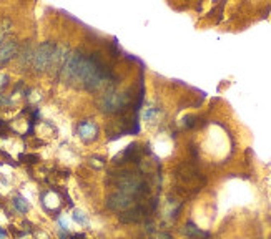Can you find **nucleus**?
Returning a JSON list of instances; mask_svg holds the SVG:
<instances>
[{
    "instance_id": "obj_15",
    "label": "nucleus",
    "mask_w": 271,
    "mask_h": 239,
    "mask_svg": "<svg viewBox=\"0 0 271 239\" xmlns=\"http://www.w3.org/2000/svg\"><path fill=\"white\" fill-rule=\"evenodd\" d=\"M160 239H172L170 234H160Z\"/></svg>"
},
{
    "instance_id": "obj_1",
    "label": "nucleus",
    "mask_w": 271,
    "mask_h": 239,
    "mask_svg": "<svg viewBox=\"0 0 271 239\" xmlns=\"http://www.w3.org/2000/svg\"><path fill=\"white\" fill-rule=\"evenodd\" d=\"M60 73L67 82L80 83L83 88L92 92L102 87V83L110 82L113 78L112 70L103 63V60H100L97 54L85 57L80 52L68 54V59Z\"/></svg>"
},
{
    "instance_id": "obj_7",
    "label": "nucleus",
    "mask_w": 271,
    "mask_h": 239,
    "mask_svg": "<svg viewBox=\"0 0 271 239\" xmlns=\"http://www.w3.org/2000/svg\"><path fill=\"white\" fill-rule=\"evenodd\" d=\"M78 135L83 141H93L98 135V128L92 121H83L78 125Z\"/></svg>"
},
{
    "instance_id": "obj_9",
    "label": "nucleus",
    "mask_w": 271,
    "mask_h": 239,
    "mask_svg": "<svg viewBox=\"0 0 271 239\" xmlns=\"http://www.w3.org/2000/svg\"><path fill=\"white\" fill-rule=\"evenodd\" d=\"M10 32H12V22L8 20V18H3V20L0 22V44H3V42L7 40Z\"/></svg>"
},
{
    "instance_id": "obj_2",
    "label": "nucleus",
    "mask_w": 271,
    "mask_h": 239,
    "mask_svg": "<svg viewBox=\"0 0 271 239\" xmlns=\"http://www.w3.org/2000/svg\"><path fill=\"white\" fill-rule=\"evenodd\" d=\"M128 103H130V97L127 93L112 90L100 100V110L105 113H122L128 108Z\"/></svg>"
},
{
    "instance_id": "obj_10",
    "label": "nucleus",
    "mask_w": 271,
    "mask_h": 239,
    "mask_svg": "<svg viewBox=\"0 0 271 239\" xmlns=\"http://www.w3.org/2000/svg\"><path fill=\"white\" fill-rule=\"evenodd\" d=\"M32 59H33V50L27 45L25 49L22 50V54H20V63H22L23 66L30 65V63H32Z\"/></svg>"
},
{
    "instance_id": "obj_8",
    "label": "nucleus",
    "mask_w": 271,
    "mask_h": 239,
    "mask_svg": "<svg viewBox=\"0 0 271 239\" xmlns=\"http://www.w3.org/2000/svg\"><path fill=\"white\" fill-rule=\"evenodd\" d=\"M183 233L190 238H208V233L202 231V229L195 226L193 223H187V226L183 228Z\"/></svg>"
},
{
    "instance_id": "obj_13",
    "label": "nucleus",
    "mask_w": 271,
    "mask_h": 239,
    "mask_svg": "<svg viewBox=\"0 0 271 239\" xmlns=\"http://www.w3.org/2000/svg\"><path fill=\"white\" fill-rule=\"evenodd\" d=\"M153 115H156V110H150V112H145L143 113V118L145 120H150L151 117H153Z\"/></svg>"
},
{
    "instance_id": "obj_3",
    "label": "nucleus",
    "mask_w": 271,
    "mask_h": 239,
    "mask_svg": "<svg viewBox=\"0 0 271 239\" xmlns=\"http://www.w3.org/2000/svg\"><path fill=\"white\" fill-rule=\"evenodd\" d=\"M57 45L54 42H44L33 50V59H32V66L37 71H45L50 68L52 60H54Z\"/></svg>"
},
{
    "instance_id": "obj_12",
    "label": "nucleus",
    "mask_w": 271,
    "mask_h": 239,
    "mask_svg": "<svg viewBox=\"0 0 271 239\" xmlns=\"http://www.w3.org/2000/svg\"><path fill=\"white\" fill-rule=\"evenodd\" d=\"M13 206H15L17 211H20V213H27L28 211V203L22 198V196H17V198L13 199Z\"/></svg>"
},
{
    "instance_id": "obj_6",
    "label": "nucleus",
    "mask_w": 271,
    "mask_h": 239,
    "mask_svg": "<svg viewBox=\"0 0 271 239\" xmlns=\"http://www.w3.org/2000/svg\"><path fill=\"white\" fill-rule=\"evenodd\" d=\"M18 55V42L15 38H7L0 44V65H5Z\"/></svg>"
},
{
    "instance_id": "obj_11",
    "label": "nucleus",
    "mask_w": 271,
    "mask_h": 239,
    "mask_svg": "<svg viewBox=\"0 0 271 239\" xmlns=\"http://www.w3.org/2000/svg\"><path fill=\"white\" fill-rule=\"evenodd\" d=\"M72 218L75 223L82 224V226H87L88 224V214H85L83 211H80V209H75V211L72 213Z\"/></svg>"
},
{
    "instance_id": "obj_4",
    "label": "nucleus",
    "mask_w": 271,
    "mask_h": 239,
    "mask_svg": "<svg viewBox=\"0 0 271 239\" xmlns=\"http://www.w3.org/2000/svg\"><path fill=\"white\" fill-rule=\"evenodd\" d=\"M141 184L143 181L140 179V176H136L135 173H122L117 176V186L120 193H125L128 196L135 198L136 194L141 193Z\"/></svg>"
},
{
    "instance_id": "obj_14",
    "label": "nucleus",
    "mask_w": 271,
    "mask_h": 239,
    "mask_svg": "<svg viewBox=\"0 0 271 239\" xmlns=\"http://www.w3.org/2000/svg\"><path fill=\"white\" fill-rule=\"evenodd\" d=\"M3 238H7V233H5V231H3V229H2V228H0V239H3Z\"/></svg>"
},
{
    "instance_id": "obj_5",
    "label": "nucleus",
    "mask_w": 271,
    "mask_h": 239,
    "mask_svg": "<svg viewBox=\"0 0 271 239\" xmlns=\"http://www.w3.org/2000/svg\"><path fill=\"white\" fill-rule=\"evenodd\" d=\"M107 206L110 208L112 211H122L123 213V211H128V209H132L133 206H135V198L117 191V193H113L107 198Z\"/></svg>"
}]
</instances>
